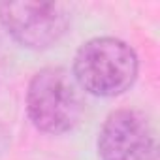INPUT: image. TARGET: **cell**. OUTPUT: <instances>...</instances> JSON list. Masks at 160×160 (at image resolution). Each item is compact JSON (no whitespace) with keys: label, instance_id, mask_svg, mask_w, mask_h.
I'll list each match as a JSON object with an SVG mask.
<instances>
[{"label":"cell","instance_id":"obj_1","mask_svg":"<svg viewBox=\"0 0 160 160\" xmlns=\"http://www.w3.org/2000/svg\"><path fill=\"white\" fill-rule=\"evenodd\" d=\"M138 77L136 51L117 38H94L79 47L73 60V79L96 96H117Z\"/></svg>","mask_w":160,"mask_h":160},{"label":"cell","instance_id":"obj_2","mask_svg":"<svg viewBox=\"0 0 160 160\" xmlns=\"http://www.w3.org/2000/svg\"><path fill=\"white\" fill-rule=\"evenodd\" d=\"M27 111L32 124L45 134L72 130L83 113V100L73 75L58 66L40 70L27 91Z\"/></svg>","mask_w":160,"mask_h":160},{"label":"cell","instance_id":"obj_3","mask_svg":"<svg viewBox=\"0 0 160 160\" xmlns=\"http://www.w3.org/2000/svg\"><path fill=\"white\" fill-rule=\"evenodd\" d=\"M0 21L21 45L45 49L64 36L70 15L57 2H2Z\"/></svg>","mask_w":160,"mask_h":160},{"label":"cell","instance_id":"obj_4","mask_svg":"<svg viewBox=\"0 0 160 160\" xmlns=\"http://www.w3.org/2000/svg\"><path fill=\"white\" fill-rule=\"evenodd\" d=\"M102 160H154V134L149 119L136 109L113 111L98 134Z\"/></svg>","mask_w":160,"mask_h":160}]
</instances>
